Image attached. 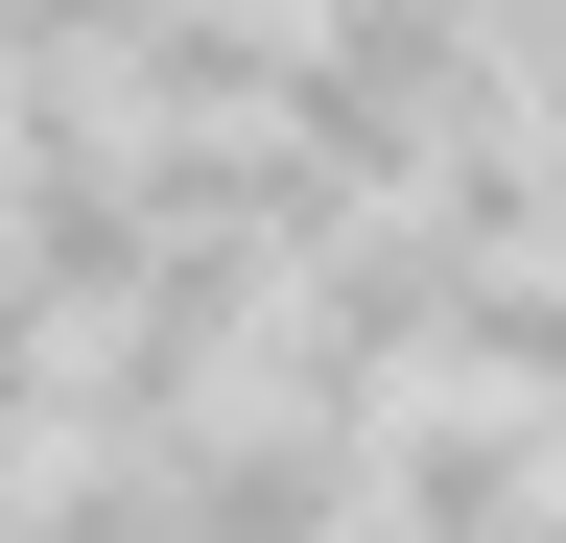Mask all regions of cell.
Listing matches in <instances>:
<instances>
[{"mask_svg":"<svg viewBox=\"0 0 566 543\" xmlns=\"http://www.w3.org/2000/svg\"><path fill=\"white\" fill-rule=\"evenodd\" d=\"M142 24L166 0H24V72H142Z\"/></svg>","mask_w":566,"mask_h":543,"instance_id":"cell-3","label":"cell"},{"mask_svg":"<svg viewBox=\"0 0 566 543\" xmlns=\"http://www.w3.org/2000/svg\"><path fill=\"white\" fill-rule=\"evenodd\" d=\"M71 355H95V307H48L24 260H0V497H24V472L71 449Z\"/></svg>","mask_w":566,"mask_h":543,"instance_id":"cell-2","label":"cell"},{"mask_svg":"<svg viewBox=\"0 0 566 543\" xmlns=\"http://www.w3.org/2000/svg\"><path fill=\"white\" fill-rule=\"evenodd\" d=\"M0 543H189V472L166 449H48L24 497H0Z\"/></svg>","mask_w":566,"mask_h":543,"instance_id":"cell-1","label":"cell"},{"mask_svg":"<svg viewBox=\"0 0 566 543\" xmlns=\"http://www.w3.org/2000/svg\"><path fill=\"white\" fill-rule=\"evenodd\" d=\"M0 72H24V0H0Z\"/></svg>","mask_w":566,"mask_h":543,"instance_id":"cell-4","label":"cell"}]
</instances>
